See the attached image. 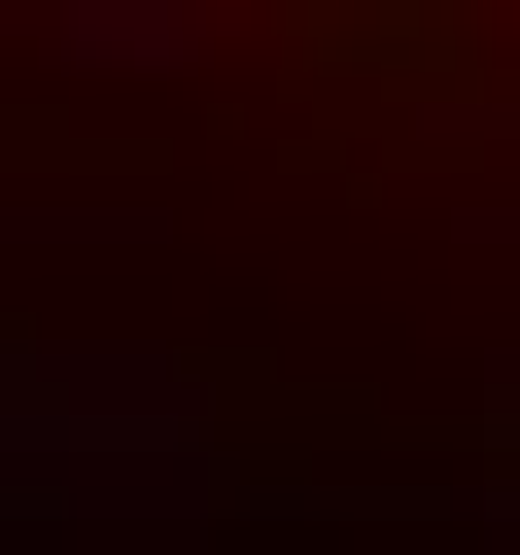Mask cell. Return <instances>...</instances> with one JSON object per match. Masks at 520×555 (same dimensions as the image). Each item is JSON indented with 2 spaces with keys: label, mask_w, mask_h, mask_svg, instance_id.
Instances as JSON below:
<instances>
[{
  "label": "cell",
  "mask_w": 520,
  "mask_h": 555,
  "mask_svg": "<svg viewBox=\"0 0 520 555\" xmlns=\"http://www.w3.org/2000/svg\"><path fill=\"white\" fill-rule=\"evenodd\" d=\"M35 35H208V0H35Z\"/></svg>",
  "instance_id": "cell-1"
}]
</instances>
